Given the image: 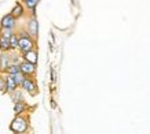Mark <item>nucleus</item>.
<instances>
[{
  "label": "nucleus",
  "mask_w": 150,
  "mask_h": 134,
  "mask_svg": "<svg viewBox=\"0 0 150 134\" xmlns=\"http://www.w3.org/2000/svg\"><path fill=\"white\" fill-rule=\"evenodd\" d=\"M0 51L1 52H10L11 48H10V40L7 37L1 36L0 34Z\"/></svg>",
  "instance_id": "f8f14e48"
},
{
  "label": "nucleus",
  "mask_w": 150,
  "mask_h": 134,
  "mask_svg": "<svg viewBox=\"0 0 150 134\" xmlns=\"http://www.w3.org/2000/svg\"><path fill=\"white\" fill-rule=\"evenodd\" d=\"M0 92H6V78L4 74L0 75Z\"/></svg>",
  "instance_id": "6ab92c4d"
},
{
  "label": "nucleus",
  "mask_w": 150,
  "mask_h": 134,
  "mask_svg": "<svg viewBox=\"0 0 150 134\" xmlns=\"http://www.w3.org/2000/svg\"><path fill=\"white\" fill-rule=\"evenodd\" d=\"M17 36H18V51L21 52V55L35 48L36 40L33 37H30L26 29H21L19 31H17Z\"/></svg>",
  "instance_id": "f257e3e1"
},
{
  "label": "nucleus",
  "mask_w": 150,
  "mask_h": 134,
  "mask_svg": "<svg viewBox=\"0 0 150 134\" xmlns=\"http://www.w3.org/2000/svg\"><path fill=\"white\" fill-rule=\"evenodd\" d=\"M14 33H15V29H0V34L7 37V38H10Z\"/></svg>",
  "instance_id": "f3484780"
},
{
  "label": "nucleus",
  "mask_w": 150,
  "mask_h": 134,
  "mask_svg": "<svg viewBox=\"0 0 150 134\" xmlns=\"http://www.w3.org/2000/svg\"><path fill=\"white\" fill-rule=\"evenodd\" d=\"M8 40H10V48H11V51H17L18 49V36H17V33H14Z\"/></svg>",
  "instance_id": "2eb2a0df"
},
{
  "label": "nucleus",
  "mask_w": 150,
  "mask_h": 134,
  "mask_svg": "<svg viewBox=\"0 0 150 134\" xmlns=\"http://www.w3.org/2000/svg\"><path fill=\"white\" fill-rule=\"evenodd\" d=\"M21 88H22L25 92H28L30 96H36L37 92H39V90H37L36 81L33 80L32 77H25L22 81V84H21Z\"/></svg>",
  "instance_id": "7ed1b4c3"
},
{
  "label": "nucleus",
  "mask_w": 150,
  "mask_h": 134,
  "mask_svg": "<svg viewBox=\"0 0 150 134\" xmlns=\"http://www.w3.org/2000/svg\"><path fill=\"white\" fill-rule=\"evenodd\" d=\"M11 96H13L14 101L17 103V101H22V96H21V92H18V90H14L13 93H11Z\"/></svg>",
  "instance_id": "a211bd4d"
},
{
  "label": "nucleus",
  "mask_w": 150,
  "mask_h": 134,
  "mask_svg": "<svg viewBox=\"0 0 150 134\" xmlns=\"http://www.w3.org/2000/svg\"><path fill=\"white\" fill-rule=\"evenodd\" d=\"M26 31L30 34V37L35 38V40L37 38V36H39V22H37L36 17H30V18L28 19Z\"/></svg>",
  "instance_id": "20e7f679"
},
{
  "label": "nucleus",
  "mask_w": 150,
  "mask_h": 134,
  "mask_svg": "<svg viewBox=\"0 0 150 134\" xmlns=\"http://www.w3.org/2000/svg\"><path fill=\"white\" fill-rule=\"evenodd\" d=\"M17 73H21V71H19V64H10V66L4 70V73H3V74H7V75H14V74H17Z\"/></svg>",
  "instance_id": "ddd939ff"
},
{
  "label": "nucleus",
  "mask_w": 150,
  "mask_h": 134,
  "mask_svg": "<svg viewBox=\"0 0 150 134\" xmlns=\"http://www.w3.org/2000/svg\"><path fill=\"white\" fill-rule=\"evenodd\" d=\"M10 129L13 130L15 134H23L28 130V121L23 116H17V118L11 122Z\"/></svg>",
  "instance_id": "f03ea898"
},
{
  "label": "nucleus",
  "mask_w": 150,
  "mask_h": 134,
  "mask_svg": "<svg viewBox=\"0 0 150 134\" xmlns=\"http://www.w3.org/2000/svg\"><path fill=\"white\" fill-rule=\"evenodd\" d=\"M19 71L22 73L25 77H33L36 74V64L22 60L19 63Z\"/></svg>",
  "instance_id": "39448f33"
},
{
  "label": "nucleus",
  "mask_w": 150,
  "mask_h": 134,
  "mask_svg": "<svg viewBox=\"0 0 150 134\" xmlns=\"http://www.w3.org/2000/svg\"><path fill=\"white\" fill-rule=\"evenodd\" d=\"M23 6L30 11V17H36V7L40 0H22Z\"/></svg>",
  "instance_id": "9d476101"
},
{
  "label": "nucleus",
  "mask_w": 150,
  "mask_h": 134,
  "mask_svg": "<svg viewBox=\"0 0 150 134\" xmlns=\"http://www.w3.org/2000/svg\"><path fill=\"white\" fill-rule=\"evenodd\" d=\"M11 14H13V17L15 19H19L22 18L23 15H25V7H23L22 3H15V6L13 7V10H11Z\"/></svg>",
  "instance_id": "1a4fd4ad"
},
{
  "label": "nucleus",
  "mask_w": 150,
  "mask_h": 134,
  "mask_svg": "<svg viewBox=\"0 0 150 134\" xmlns=\"http://www.w3.org/2000/svg\"><path fill=\"white\" fill-rule=\"evenodd\" d=\"M11 77H13V80L15 81L17 86H21V84H22L23 78H25V75H23L22 73H17V74H14V75H11Z\"/></svg>",
  "instance_id": "dca6fc26"
},
{
  "label": "nucleus",
  "mask_w": 150,
  "mask_h": 134,
  "mask_svg": "<svg viewBox=\"0 0 150 134\" xmlns=\"http://www.w3.org/2000/svg\"><path fill=\"white\" fill-rule=\"evenodd\" d=\"M4 78H6V92H7V93H13L14 90H17L18 86L15 84V81L13 80V77L4 74Z\"/></svg>",
  "instance_id": "9b49d317"
},
{
  "label": "nucleus",
  "mask_w": 150,
  "mask_h": 134,
  "mask_svg": "<svg viewBox=\"0 0 150 134\" xmlns=\"http://www.w3.org/2000/svg\"><path fill=\"white\" fill-rule=\"evenodd\" d=\"M25 110H26V104L23 103V101H17V103H15V105H14V112H15V115L22 114Z\"/></svg>",
  "instance_id": "4468645a"
},
{
  "label": "nucleus",
  "mask_w": 150,
  "mask_h": 134,
  "mask_svg": "<svg viewBox=\"0 0 150 134\" xmlns=\"http://www.w3.org/2000/svg\"><path fill=\"white\" fill-rule=\"evenodd\" d=\"M17 26V19L13 17V14L8 13L0 21V29H15Z\"/></svg>",
  "instance_id": "423d86ee"
},
{
  "label": "nucleus",
  "mask_w": 150,
  "mask_h": 134,
  "mask_svg": "<svg viewBox=\"0 0 150 134\" xmlns=\"http://www.w3.org/2000/svg\"><path fill=\"white\" fill-rule=\"evenodd\" d=\"M21 56H22V60H25V62H29V63H33V64H37L39 52H37L36 48H33V49H30V51H28V52L22 54Z\"/></svg>",
  "instance_id": "0eeeda50"
},
{
  "label": "nucleus",
  "mask_w": 150,
  "mask_h": 134,
  "mask_svg": "<svg viewBox=\"0 0 150 134\" xmlns=\"http://www.w3.org/2000/svg\"><path fill=\"white\" fill-rule=\"evenodd\" d=\"M11 64V56L8 52H1L0 54V73L3 74L4 70Z\"/></svg>",
  "instance_id": "6e6552de"
}]
</instances>
